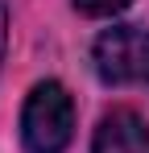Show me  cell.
Instances as JSON below:
<instances>
[{
  "label": "cell",
  "instance_id": "6da1fadb",
  "mask_svg": "<svg viewBox=\"0 0 149 153\" xmlns=\"http://www.w3.org/2000/svg\"><path fill=\"white\" fill-rule=\"evenodd\" d=\"M74 137V100L58 79H42L21 108V141L29 153H62Z\"/></svg>",
  "mask_w": 149,
  "mask_h": 153
},
{
  "label": "cell",
  "instance_id": "7a4b0ae2",
  "mask_svg": "<svg viewBox=\"0 0 149 153\" xmlns=\"http://www.w3.org/2000/svg\"><path fill=\"white\" fill-rule=\"evenodd\" d=\"M91 66L112 87L149 83V29H141V25L104 29L91 46Z\"/></svg>",
  "mask_w": 149,
  "mask_h": 153
},
{
  "label": "cell",
  "instance_id": "3957f363",
  "mask_svg": "<svg viewBox=\"0 0 149 153\" xmlns=\"http://www.w3.org/2000/svg\"><path fill=\"white\" fill-rule=\"evenodd\" d=\"M91 153H149V124L128 108H112L91 137Z\"/></svg>",
  "mask_w": 149,
  "mask_h": 153
},
{
  "label": "cell",
  "instance_id": "277c9868",
  "mask_svg": "<svg viewBox=\"0 0 149 153\" xmlns=\"http://www.w3.org/2000/svg\"><path fill=\"white\" fill-rule=\"evenodd\" d=\"M71 4L83 13V17H116V13H124L133 0H71Z\"/></svg>",
  "mask_w": 149,
  "mask_h": 153
},
{
  "label": "cell",
  "instance_id": "5b68a950",
  "mask_svg": "<svg viewBox=\"0 0 149 153\" xmlns=\"http://www.w3.org/2000/svg\"><path fill=\"white\" fill-rule=\"evenodd\" d=\"M4 50H8V4L0 0V62H4Z\"/></svg>",
  "mask_w": 149,
  "mask_h": 153
}]
</instances>
